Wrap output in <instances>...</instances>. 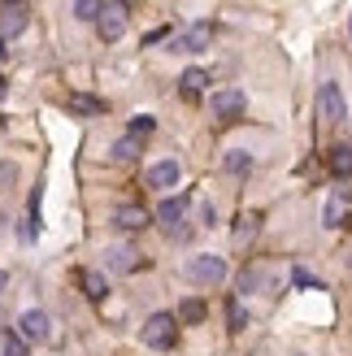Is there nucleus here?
Wrapping results in <instances>:
<instances>
[{"mask_svg":"<svg viewBox=\"0 0 352 356\" xmlns=\"http://www.w3.org/2000/svg\"><path fill=\"white\" fill-rule=\"evenodd\" d=\"M139 339H144V348H152V352H170L179 343V317L174 313H152L144 322V330H139Z\"/></svg>","mask_w":352,"mask_h":356,"instance_id":"obj_1","label":"nucleus"},{"mask_svg":"<svg viewBox=\"0 0 352 356\" xmlns=\"http://www.w3.org/2000/svg\"><path fill=\"white\" fill-rule=\"evenodd\" d=\"M183 278L196 282V287H218V282H226V261L214 252H196V257H187Z\"/></svg>","mask_w":352,"mask_h":356,"instance_id":"obj_2","label":"nucleus"},{"mask_svg":"<svg viewBox=\"0 0 352 356\" xmlns=\"http://www.w3.org/2000/svg\"><path fill=\"white\" fill-rule=\"evenodd\" d=\"M318 118L326 122V127H339V122H348V100L339 92V83L335 79H326L318 87Z\"/></svg>","mask_w":352,"mask_h":356,"instance_id":"obj_3","label":"nucleus"},{"mask_svg":"<svg viewBox=\"0 0 352 356\" xmlns=\"http://www.w3.org/2000/svg\"><path fill=\"white\" fill-rule=\"evenodd\" d=\"M127 22H131L127 5H122V0H109V5L100 9V17H96V35L104 44H118L122 35H127Z\"/></svg>","mask_w":352,"mask_h":356,"instance_id":"obj_4","label":"nucleus"},{"mask_svg":"<svg viewBox=\"0 0 352 356\" xmlns=\"http://www.w3.org/2000/svg\"><path fill=\"white\" fill-rule=\"evenodd\" d=\"M104 261H109V270L113 274H135V270H144V252H139L135 243H113L109 252H104Z\"/></svg>","mask_w":352,"mask_h":356,"instance_id":"obj_5","label":"nucleus"},{"mask_svg":"<svg viewBox=\"0 0 352 356\" xmlns=\"http://www.w3.org/2000/svg\"><path fill=\"white\" fill-rule=\"evenodd\" d=\"M214 35H218L214 22H196V26H187L179 40L170 44V52H205L209 44H214Z\"/></svg>","mask_w":352,"mask_h":356,"instance_id":"obj_6","label":"nucleus"},{"mask_svg":"<svg viewBox=\"0 0 352 356\" xmlns=\"http://www.w3.org/2000/svg\"><path fill=\"white\" fill-rule=\"evenodd\" d=\"M209 109H214V118H222V122H235V118H243V109H248V96H243L239 87H226V92H218L209 100Z\"/></svg>","mask_w":352,"mask_h":356,"instance_id":"obj_7","label":"nucleus"},{"mask_svg":"<svg viewBox=\"0 0 352 356\" xmlns=\"http://www.w3.org/2000/svg\"><path fill=\"white\" fill-rule=\"evenodd\" d=\"M17 334H22L26 343H44L48 334H52V322H48V313H44V309H26L22 317H17Z\"/></svg>","mask_w":352,"mask_h":356,"instance_id":"obj_8","label":"nucleus"},{"mask_svg":"<svg viewBox=\"0 0 352 356\" xmlns=\"http://www.w3.org/2000/svg\"><path fill=\"white\" fill-rule=\"evenodd\" d=\"M26 26H31L26 5H0V40H17Z\"/></svg>","mask_w":352,"mask_h":356,"instance_id":"obj_9","label":"nucleus"},{"mask_svg":"<svg viewBox=\"0 0 352 356\" xmlns=\"http://www.w3.org/2000/svg\"><path fill=\"white\" fill-rule=\"evenodd\" d=\"M179 178H183L179 161H157V165H148V174H144V187H152V191H170Z\"/></svg>","mask_w":352,"mask_h":356,"instance_id":"obj_10","label":"nucleus"},{"mask_svg":"<svg viewBox=\"0 0 352 356\" xmlns=\"http://www.w3.org/2000/svg\"><path fill=\"white\" fill-rule=\"evenodd\" d=\"M148 222H152V213H148V209H139V204H122V209H113V226H118V230H127V235L144 230Z\"/></svg>","mask_w":352,"mask_h":356,"instance_id":"obj_11","label":"nucleus"},{"mask_svg":"<svg viewBox=\"0 0 352 356\" xmlns=\"http://www.w3.org/2000/svg\"><path fill=\"white\" fill-rule=\"evenodd\" d=\"M261 222H266V218H261L257 209H248V213H239V222H235V230H231V243H235V248H248V243L257 239V230H261Z\"/></svg>","mask_w":352,"mask_h":356,"instance_id":"obj_12","label":"nucleus"},{"mask_svg":"<svg viewBox=\"0 0 352 356\" xmlns=\"http://www.w3.org/2000/svg\"><path fill=\"white\" fill-rule=\"evenodd\" d=\"M187 218V195H170V200H161V209H157V222L179 230V222Z\"/></svg>","mask_w":352,"mask_h":356,"instance_id":"obj_13","label":"nucleus"},{"mask_svg":"<svg viewBox=\"0 0 352 356\" xmlns=\"http://www.w3.org/2000/svg\"><path fill=\"white\" fill-rule=\"evenodd\" d=\"M174 317H179V326H200L205 317H209V305H205L200 296H187L183 305H179V313H174Z\"/></svg>","mask_w":352,"mask_h":356,"instance_id":"obj_14","label":"nucleus"},{"mask_svg":"<svg viewBox=\"0 0 352 356\" xmlns=\"http://www.w3.org/2000/svg\"><path fill=\"white\" fill-rule=\"evenodd\" d=\"M109 156H113L118 165H135V161H139V139H135V135H122V139H113Z\"/></svg>","mask_w":352,"mask_h":356,"instance_id":"obj_15","label":"nucleus"},{"mask_svg":"<svg viewBox=\"0 0 352 356\" xmlns=\"http://www.w3.org/2000/svg\"><path fill=\"white\" fill-rule=\"evenodd\" d=\"M79 282H83V296L92 300V305H100V300L109 296V282H104V274H96V270H83Z\"/></svg>","mask_w":352,"mask_h":356,"instance_id":"obj_16","label":"nucleus"},{"mask_svg":"<svg viewBox=\"0 0 352 356\" xmlns=\"http://www.w3.org/2000/svg\"><path fill=\"white\" fill-rule=\"evenodd\" d=\"M205 83H209V74H205V70H187V74L179 79V96H183V100H200Z\"/></svg>","mask_w":352,"mask_h":356,"instance_id":"obj_17","label":"nucleus"},{"mask_svg":"<svg viewBox=\"0 0 352 356\" xmlns=\"http://www.w3.org/2000/svg\"><path fill=\"white\" fill-rule=\"evenodd\" d=\"M330 174L335 178H352V144H339L330 152Z\"/></svg>","mask_w":352,"mask_h":356,"instance_id":"obj_18","label":"nucleus"},{"mask_svg":"<svg viewBox=\"0 0 352 356\" xmlns=\"http://www.w3.org/2000/svg\"><path fill=\"white\" fill-rule=\"evenodd\" d=\"M222 170H226V174H235V178H243V174L253 170V156L235 148V152H226V156H222Z\"/></svg>","mask_w":352,"mask_h":356,"instance_id":"obj_19","label":"nucleus"},{"mask_svg":"<svg viewBox=\"0 0 352 356\" xmlns=\"http://www.w3.org/2000/svg\"><path fill=\"white\" fill-rule=\"evenodd\" d=\"M344 218H348L344 200H335V195H330V200H326V209H322V226H326V230H335V226H344Z\"/></svg>","mask_w":352,"mask_h":356,"instance_id":"obj_20","label":"nucleus"},{"mask_svg":"<svg viewBox=\"0 0 352 356\" xmlns=\"http://www.w3.org/2000/svg\"><path fill=\"white\" fill-rule=\"evenodd\" d=\"M104 5H109V0H74V17L79 22H96Z\"/></svg>","mask_w":352,"mask_h":356,"instance_id":"obj_21","label":"nucleus"},{"mask_svg":"<svg viewBox=\"0 0 352 356\" xmlns=\"http://www.w3.org/2000/svg\"><path fill=\"white\" fill-rule=\"evenodd\" d=\"M226 326H231L235 334H239L243 326H248V309H243L239 300H231V305H226Z\"/></svg>","mask_w":352,"mask_h":356,"instance_id":"obj_22","label":"nucleus"},{"mask_svg":"<svg viewBox=\"0 0 352 356\" xmlns=\"http://www.w3.org/2000/svg\"><path fill=\"white\" fill-rule=\"evenodd\" d=\"M0 352H5V356H31V343H26L17 330H9V334H5V348H0Z\"/></svg>","mask_w":352,"mask_h":356,"instance_id":"obj_23","label":"nucleus"},{"mask_svg":"<svg viewBox=\"0 0 352 356\" xmlns=\"http://www.w3.org/2000/svg\"><path fill=\"white\" fill-rule=\"evenodd\" d=\"M70 109H74V113H104V100H96V96H74V100H70Z\"/></svg>","mask_w":352,"mask_h":356,"instance_id":"obj_24","label":"nucleus"},{"mask_svg":"<svg viewBox=\"0 0 352 356\" xmlns=\"http://www.w3.org/2000/svg\"><path fill=\"white\" fill-rule=\"evenodd\" d=\"M257 282H261V265H248V270L239 274V296H253Z\"/></svg>","mask_w":352,"mask_h":356,"instance_id":"obj_25","label":"nucleus"},{"mask_svg":"<svg viewBox=\"0 0 352 356\" xmlns=\"http://www.w3.org/2000/svg\"><path fill=\"white\" fill-rule=\"evenodd\" d=\"M152 131H157V118H148V113L131 118V135H135V139H144V135H152Z\"/></svg>","mask_w":352,"mask_h":356,"instance_id":"obj_26","label":"nucleus"},{"mask_svg":"<svg viewBox=\"0 0 352 356\" xmlns=\"http://www.w3.org/2000/svg\"><path fill=\"white\" fill-rule=\"evenodd\" d=\"M291 278H296V287H318V291H322V278H313L309 270H296Z\"/></svg>","mask_w":352,"mask_h":356,"instance_id":"obj_27","label":"nucleus"},{"mask_svg":"<svg viewBox=\"0 0 352 356\" xmlns=\"http://www.w3.org/2000/svg\"><path fill=\"white\" fill-rule=\"evenodd\" d=\"M166 35H170L166 26H161V31H148V35H144V48H152V44H161V40H166Z\"/></svg>","mask_w":352,"mask_h":356,"instance_id":"obj_28","label":"nucleus"},{"mask_svg":"<svg viewBox=\"0 0 352 356\" xmlns=\"http://www.w3.org/2000/svg\"><path fill=\"white\" fill-rule=\"evenodd\" d=\"M0 183H13V165H0Z\"/></svg>","mask_w":352,"mask_h":356,"instance_id":"obj_29","label":"nucleus"},{"mask_svg":"<svg viewBox=\"0 0 352 356\" xmlns=\"http://www.w3.org/2000/svg\"><path fill=\"white\" fill-rule=\"evenodd\" d=\"M5 287H9V270H0V296H5Z\"/></svg>","mask_w":352,"mask_h":356,"instance_id":"obj_30","label":"nucleus"},{"mask_svg":"<svg viewBox=\"0 0 352 356\" xmlns=\"http://www.w3.org/2000/svg\"><path fill=\"white\" fill-rule=\"evenodd\" d=\"M0 5H22V0H0Z\"/></svg>","mask_w":352,"mask_h":356,"instance_id":"obj_31","label":"nucleus"},{"mask_svg":"<svg viewBox=\"0 0 352 356\" xmlns=\"http://www.w3.org/2000/svg\"><path fill=\"white\" fill-rule=\"evenodd\" d=\"M5 52H9V48H5V40H0V57H5Z\"/></svg>","mask_w":352,"mask_h":356,"instance_id":"obj_32","label":"nucleus"},{"mask_svg":"<svg viewBox=\"0 0 352 356\" xmlns=\"http://www.w3.org/2000/svg\"><path fill=\"white\" fill-rule=\"evenodd\" d=\"M296 356H301V352H296Z\"/></svg>","mask_w":352,"mask_h":356,"instance_id":"obj_33","label":"nucleus"},{"mask_svg":"<svg viewBox=\"0 0 352 356\" xmlns=\"http://www.w3.org/2000/svg\"><path fill=\"white\" fill-rule=\"evenodd\" d=\"M348 26H352V22H348Z\"/></svg>","mask_w":352,"mask_h":356,"instance_id":"obj_34","label":"nucleus"}]
</instances>
